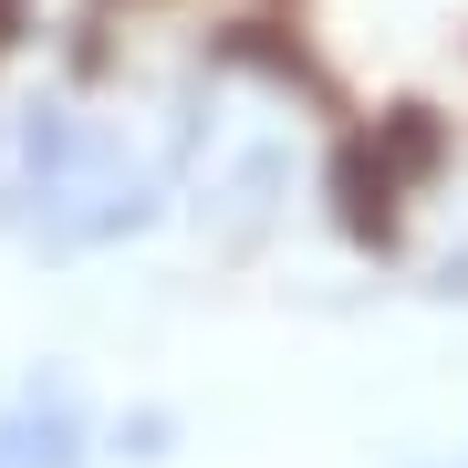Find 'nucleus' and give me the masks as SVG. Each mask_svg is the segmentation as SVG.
I'll list each match as a JSON object with an SVG mask.
<instances>
[{
  "label": "nucleus",
  "instance_id": "obj_1",
  "mask_svg": "<svg viewBox=\"0 0 468 468\" xmlns=\"http://www.w3.org/2000/svg\"><path fill=\"white\" fill-rule=\"evenodd\" d=\"M187 146H198L187 125L156 135L146 115H125V104L42 84V94H21L11 115H0V218H11V239L42 250V261H94V250L135 239L167 208Z\"/></svg>",
  "mask_w": 468,
  "mask_h": 468
},
{
  "label": "nucleus",
  "instance_id": "obj_2",
  "mask_svg": "<svg viewBox=\"0 0 468 468\" xmlns=\"http://www.w3.org/2000/svg\"><path fill=\"white\" fill-rule=\"evenodd\" d=\"M177 177H187V218H198V239L239 261V250H261V239L282 229V208H292V135H271V125L208 135L198 167H177Z\"/></svg>",
  "mask_w": 468,
  "mask_h": 468
},
{
  "label": "nucleus",
  "instance_id": "obj_3",
  "mask_svg": "<svg viewBox=\"0 0 468 468\" xmlns=\"http://www.w3.org/2000/svg\"><path fill=\"white\" fill-rule=\"evenodd\" d=\"M0 468H11V458H0Z\"/></svg>",
  "mask_w": 468,
  "mask_h": 468
}]
</instances>
